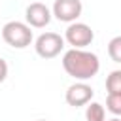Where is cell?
I'll use <instances>...</instances> for the list:
<instances>
[{"instance_id": "cell-1", "label": "cell", "mask_w": 121, "mask_h": 121, "mask_svg": "<svg viewBox=\"0 0 121 121\" xmlns=\"http://www.w3.org/2000/svg\"><path fill=\"white\" fill-rule=\"evenodd\" d=\"M62 68L64 72L78 79V81H87L95 78L100 70V60L95 53L85 51V49H68L62 55Z\"/></svg>"}, {"instance_id": "cell-2", "label": "cell", "mask_w": 121, "mask_h": 121, "mask_svg": "<svg viewBox=\"0 0 121 121\" xmlns=\"http://www.w3.org/2000/svg\"><path fill=\"white\" fill-rule=\"evenodd\" d=\"M2 38L9 47L25 49L32 43V30L21 21H9L2 26Z\"/></svg>"}, {"instance_id": "cell-3", "label": "cell", "mask_w": 121, "mask_h": 121, "mask_svg": "<svg viewBox=\"0 0 121 121\" xmlns=\"http://www.w3.org/2000/svg\"><path fill=\"white\" fill-rule=\"evenodd\" d=\"M64 47V38L57 32H43L36 38L34 49L42 59H55Z\"/></svg>"}, {"instance_id": "cell-4", "label": "cell", "mask_w": 121, "mask_h": 121, "mask_svg": "<svg viewBox=\"0 0 121 121\" xmlns=\"http://www.w3.org/2000/svg\"><path fill=\"white\" fill-rule=\"evenodd\" d=\"M64 40L72 45V49H83L91 45V42L95 40V32L85 23H70L64 32Z\"/></svg>"}, {"instance_id": "cell-5", "label": "cell", "mask_w": 121, "mask_h": 121, "mask_svg": "<svg viewBox=\"0 0 121 121\" xmlns=\"http://www.w3.org/2000/svg\"><path fill=\"white\" fill-rule=\"evenodd\" d=\"M81 11H83L81 0H55L51 9V13L62 23H76Z\"/></svg>"}, {"instance_id": "cell-6", "label": "cell", "mask_w": 121, "mask_h": 121, "mask_svg": "<svg viewBox=\"0 0 121 121\" xmlns=\"http://www.w3.org/2000/svg\"><path fill=\"white\" fill-rule=\"evenodd\" d=\"M93 93H95V91H93L91 85H87L85 81H78V83H74V85H70V87L66 89L64 98H66V104H68V106L79 108V106H85V104L91 102Z\"/></svg>"}, {"instance_id": "cell-7", "label": "cell", "mask_w": 121, "mask_h": 121, "mask_svg": "<svg viewBox=\"0 0 121 121\" xmlns=\"http://www.w3.org/2000/svg\"><path fill=\"white\" fill-rule=\"evenodd\" d=\"M51 9L45 6V4H42V2H32L28 8H26V11H25V17H26V25L28 26H34V28H43V26H47L49 25V21H51Z\"/></svg>"}, {"instance_id": "cell-8", "label": "cell", "mask_w": 121, "mask_h": 121, "mask_svg": "<svg viewBox=\"0 0 121 121\" xmlns=\"http://www.w3.org/2000/svg\"><path fill=\"white\" fill-rule=\"evenodd\" d=\"M85 119L87 121H106L104 106L98 104V102H89V106L85 110Z\"/></svg>"}, {"instance_id": "cell-9", "label": "cell", "mask_w": 121, "mask_h": 121, "mask_svg": "<svg viewBox=\"0 0 121 121\" xmlns=\"http://www.w3.org/2000/svg\"><path fill=\"white\" fill-rule=\"evenodd\" d=\"M106 91L108 95H121V70L110 72L106 78Z\"/></svg>"}, {"instance_id": "cell-10", "label": "cell", "mask_w": 121, "mask_h": 121, "mask_svg": "<svg viewBox=\"0 0 121 121\" xmlns=\"http://www.w3.org/2000/svg\"><path fill=\"white\" fill-rule=\"evenodd\" d=\"M108 55L113 62H119L121 64V36H115L110 40L108 43Z\"/></svg>"}, {"instance_id": "cell-11", "label": "cell", "mask_w": 121, "mask_h": 121, "mask_svg": "<svg viewBox=\"0 0 121 121\" xmlns=\"http://www.w3.org/2000/svg\"><path fill=\"white\" fill-rule=\"evenodd\" d=\"M106 108L113 115H121V95H108L106 98Z\"/></svg>"}, {"instance_id": "cell-12", "label": "cell", "mask_w": 121, "mask_h": 121, "mask_svg": "<svg viewBox=\"0 0 121 121\" xmlns=\"http://www.w3.org/2000/svg\"><path fill=\"white\" fill-rule=\"evenodd\" d=\"M6 78H8V62L0 57V83H2Z\"/></svg>"}, {"instance_id": "cell-13", "label": "cell", "mask_w": 121, "mask_h": 121, "mask_svg": "<svg viewBox=\"0 0 121 121\" xmlns=\"http://www.w3.org/2000/svg\"><path fill=\"white\" fill-rule=\"evenodd\" d=\"M108 121H121V119H117V117H113V119H108Z\"/></svg>"}, {"instance_id": "cell-14", "label": "cell", "mask_w": 121, "mask_h": 121, "mask_svg": "<svg viewBox=\"0 0 121 121\" xmlns=\"http://www.w3.org/2000/svg\"><path fill=\"white\" fill-rule=\"evenodd\" d=\"M38 121H45V119H38Z\"/></svg>"}]
</instances>
